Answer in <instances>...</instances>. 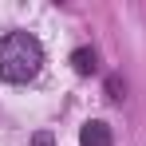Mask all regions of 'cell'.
<instances>
[{
  "label": "cell",
  "instance_id": "cell-1",
  "mask_svg": "<svg viewBox=\"0 0 146 146\" xmlns=\"http://www.w3.org/2000/svg\"><path fill=\"white\" fill-rule=\"evenodd\" d=\"M44 71V44L32 32H8L0 40V79L20 87Z\"/></svg>",
  "mask_w": 146,
  "mask_h": 146
},
{
  "label": "cell",
  "instance_id": "cell-2",
  "mask_svg": "<svg viewBox=\"0 0 146 146\" xmlns=\"http://www.w3.org/2000/svg\"><path fill=\"white\" fill-rule=\"evenodd\" d=\"M79 146H115V134H111V126L103 119H91L79 130Z\"/></svg>",
  "mask_w": 146,
  "mask_h": 146
},
{
  "label": "cell",
  "instance_id": "cell-3",
  "mask_svg": "<svg viewBox=\"0 0 146 146\" xmlns=\"http://www.w3.org/2000/svg\"><path fill=\"white\" fill-rule=\"evenodd\" d=\"M71 67H75V75H95V71H99L95 48H75V51H71Z\"/></svg>",
  "mask_w": 146,
  "mask_h": 146
},
{
  "label": "cell",
  "instance_id": "cell-4",
  "mask_svg": "<svg viewBox=\"0 0 146 146\" xmlns=\"http://www.w3.org/2000/svg\"><path fill=\"white\" fill-rule=\"evenodd\" d=\"M107 99H111V103H122V99H126V83H122V75H111V79H107Z\"/></svg>",
  "mask_w": 146,
  "mask_h": 146
},
{
  "label": "cell",
  "instance_id": "cell-5",
  "mask_svg": "<svg viewBox=\"0 0 146 146\" xmlns=\"http://www.w3.org/2000/svg\"><path fill=\"white\" fill-rule=\"evenodd\" d=\"M32 146H55V134L51 130H36L32 134Z\"/></svg>",
  "mask_w": 146,
  "mask_h": 146
}]
</instances>
